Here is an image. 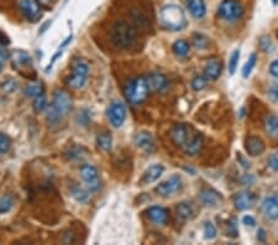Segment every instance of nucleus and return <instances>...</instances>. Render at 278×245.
Listing matches in <instances>:
<instances>
[{"mask_svg":"<svg viewBox=\"0 0 278 245\" xmlns=\"http://www.w3.org/2000/svg\"><path fill=\"white\" fill-rule=\"evenodd\" d=\"M245 148L250 156L256 157L264 154L266 146H265L264 140L259 136H249L245 141Z\"/></svg>","mask_w":278,"mask_h":245,"instance_id":"obj_15","label":"nucleus"},{"mask_svg":"<svg viewBox=\"0 0 278 245\" xmlns=\"http://www.w3.org/2000/svg\"><path fill=\"white\" fill-rule=\"evenodd\" d=\"M257 239H259V242H262V243L266 241V232L264 229H259V232H257Z\"/></svg>","mask_w":278,"mask_h":245,"instance_id":"obj_50","label":"nucleus"},{"mask_svg":"<svg viewBox=\"0 0 278 245\" xmlns=\"http://www.w3.org/2000/svg\"><path fill=\"white\" fill-rule=\"evenodd\" d=\"M277 35H278V30H277Z\"/></svg>","mask_w":278,"mask_h":245,"instance_id":"obj_55","label":"nucleus"},{"mask_svg":"<svg viewBox=\"0 0 278 245\" xmlns=\"http://www.w3.org/2000/svg\"><path fill=\"white\" fill-rule=\"evenodd\" d=\"M12 208V198L9 196H5L0 200V215L7 213Z\"/></svg>","mask_w":278,"mask_h":245,"instance_id":"obj_36","label":"nucleus"},{"mask_svg":"<svg viewBox=\"0 0 278 245\" xmlns=\"http://www.w3.org/2000/svg\"><path fill=\"white\" fill-rule=\"evenodd\" d=\"M11 148V140L4 133H0V155L6 154Z\"/></svg>","mask_w":278,"mask_h":245,"instance_id":"obj_34","label":"nucleus"},{"mask_svg":"<svg viewBox=\"0 0 278 245\" xmlns=\"http://www.w3.org/2000/svg\"><path fill=\"white\" fill-rule=\"evenodd\" d=\"M269 166L271 167L274 171L278 172V154H274V155H271V156H270Z\"/></svg>","mask_w":278,"mask_h":245,"instance_id":"obj_43","label":"nucleus"},{"mask_svg":"<svg viewBox=\"0 0 278 245\" xmlns=\"http://www.w3.org/2000/svg\"><path fill=\"white\" fill-rule=\"evenodd\" d=\"M97 144L99 146L100 150L103 151H110L113 146V138L109 133H102L98 135Z\"/></svg>","mask_w":278,"mask_h":245,"instance_id":"obj_26","label":"nucleus"},{"mask_svg":"<svg viewBox=\"0 0 278 245\" xmlns=\"http://www.w3.org/2000/svg\"><path fill=\"white\" fill-rule=\"evenodd\" d=\"M79 174H81L82 180H83L84 184H86L87 188H88L91 192H97V191H99V174H98V170L95 169L93 165H83V166L79 169Z\"/></svg>","mask_w":278,"mask_h":245,"instance_id":"obj_8","label":"nucleus"},{"mask_svg":"<svg viewBox=\"0 0 278 245\" xmlns=\"http://www.w3.org/2000/svg\"><path fill=\"white\" fill-rule=\"evenodd\" d=\"M71 195L79 203H87L89 201V193L79 186H73L71 188Z\"/></svg>","mask_w":278,"mask_h":245,"instance_id":"obj_28","label":"nucleus"},{"mask_svg":"<svg viewBox=\"0 0 278 245\" xmlns=\"http://www.w3.org/2000/svg\"><path fill=\"white\" fill-rule=\"evenodd\" d=\"M1 69H2V66H1V62H0V72H1Z\"/></svg>","mask_w":278,"mask_h":245,"instance_id":"obj_54","label":"nucleus"},{"mask_svg":"<svg viewBox=\"0 0 278 245\" xmlns=\"http://www.w3.org/2000/svg\"><path fill=\"white\" fill-rule=\"evenodd\" d=\"M10 57V52L4 47V46H0V62H5L7 58Z\"/></svg>","mask_w":278,"mask_h":245,"instance_id":"obj_45","label":"nucleus"},{"mask_svg":"<svg viewBox=\"0 0 278 245\" xmlns=\"http://www.w3.org/2000/svg\"><path fill=\"white\" fill-rule=\"evenodd\" d=\"M71 41H72V36H69V37H68V38H67V40H66V41H64V42H63V43H62V45H61V47H66V45H67V43H68V42H71Z\"/></svg>","mask_w":278,"mask_h":245,"instance_id":"obj_52","label":"nucleus"},{"mask_svg":"<svg viewBox=\"0 0 278 245\" xmlns=\"http://www.w3.org/2000/svg\"><path fill=\"white\" fill-rule=\"evenodd\" d=\"M221 71H223V66L221 62L216 58H212L207 62L204 67V77L209 81H216L220 77Z\"/></svg>","mask_w":278,"mask_h":245,"instance_id":"obj_19","label":"nucleus"},{"mask_svg":"<svg viewBox=\"0 0 278 245\" xmlns=\"http://www.w3.org/2000/svg\"><path fill=\"white\" fill-rule=\"evenodd\" d=\"M269 97L271 98L274 102L278 103V84H274V86L269 89Z\"/></svg>","mask_w":278,"mask_h":245,"instance_id":"obj_44","label":"nucleus"},{"mask_svg":"<svg viewBox=\"0 0 278 245\" xmlns=\"http://www.w3.org/2000/svg\"><path fill=\"white\" fill-rule=\"evenodd\" d=\"M56 1H57V0H37V2L40 4V6L47 7V9L52 7L53 5L56 4Z\"/></svg>","mask_w":278,"mask_h":245,"instance_id":"obj_46","label":"nucleus"},{"mask_svg":"<svg viewBox=\"0 0 278 245\" xmlns=\"http://www.w3.org/2000/svg\"><path fill=\"white\" fill-rule=\"evenodd\" d=\"M219 16L229 22H234L244 15V6L236 0H224L219 5Z\"/></svg>","mask_w":278,"mask_h":245,"instance_id":"obj_5","label":"nucleus"},{"mask_svg":"<svg viewBox=\"0 0 278 245\" xmlns=\"http://www.w3.org/2000/svg\"><path fill=\"white\" fill-rule=\"evenodd\" d=\"M146 82H147L150 92L153 93L164 92L169 86L167 77L163 76L162 73H158V72H152V73L147 74L146 76Z\"/></svg>","mask_w":278,"mask_h":245,"instance_id":"obj_12","label":"nucleus"},{"mask_svg":"<svg viewBox=\"0 0 278 245\" xmlns=\"http://www.w3.org/2000/svg\"><path fill=\"white\" fill-rule=\"evenodd\" d=\"M265 131L272 139H278V115L271 114L265 120Z\"/></svg>","mask_w":278,"mask_h":245,"instance_id":"obj_24","label":"nucleus"},{"mask_svg":"<svg viewBox=\"0 0 278 245\" xmlns=\"http://www.w3.org/2000/svg\"><path fill=\"white\" fill-rule=\"evenodd\" d=\"M192 43L197 50L203 51V50H207V48L209 47L210 41L209 38H208L205 35H203V33H194V35H193Z\"/></svg>","mask_w":278,"mask_h":245,"instance_id":"obj_27","label":"nucleus"},{"mask_svg":"<svg viewBox=\"0 0 278 245\" xmlns=\"http://www.w3.org/2000/svg\"><path fill=\"white\" fill-rule=\"evenodd\" d=\"M1 88H2V91L6 92V93L14 92L15 89L17 88V82L14 81V79H9V81L5 82V83L2 84Z\"/></svg>","mask_w":278,"mask_h":245,"instance_id":"obj_41","label":"nucleus"},{"mask_svg":"<svg viewBox=\"0 0 278 245\" xmlns=\"http://www.w3.org/2000/svg\"><path fill=\"white\" fill-rule=\"evenodd\" d=\"M88 74L89 66L87 61L77 58L72 63V73L66 78L67 86L74 89L82 88V87L86 86L87 81H88Z\"/></svg>","mask_w":278,"mask_h":245,"instance_id":"obj_4","label":"nucleus"},{"mask_svg":"<svg viewBox=\"0 0 278 245\" xmlns=\"http://www.w3.org/2000/svg\"><path fill=\"white\" fill-rule=\"evenodd\" d=\"M164 171V167L162 165H152L151 167H148L142 175V179H141V185H150L156 182L159 177L162 176Z\"/></svg>","mask_w":278,"mask_h":245,"instance_id":"obj_20","label":"nucleus"},{"mask_svg":"<svg viewBox=\"0 0 278 245\" xmlns=\"http://www.w3.org/2000/svg\"><path fill=\"white\" fill-rule=\"evenodd\" d=\"M52 107L57 110L58 114L62 117H66L72 109V99L71 95L63 89H57L53 93V102Z\"/></svg>","mask_w":278,"mask_h":245,"instance_id":"obj_10","label":"nucleus"},{"mask_svg":"<svg viewBox=\"0 0 278 245\" xmlns=\"http://www.w3.org/2000/svg\"><path fill=\"white\" fill-rule=\"evenodd\" d=\"M204 238L207 241H213V239L216 238V228L214 224L210 223V222L205 223L204 226Z\"/></svg>","mask_w":278,"mask_h":245,"instance_id":"obj_37","label":"nucleus"},{"mask_svg":"<svg viewBox=\"0 0 278 245\" xmlns=\"http://www.w3.org/2000/svg\"><path fill=\"white\" fill-rule=\"evenodd\" d=\"M239 60H240V51L235 50L230 56V60H229V73L234 74L238 68Z\"/></svg>","mask_w":278,"mask_h":245,"instance_id":"obj_33","label":"nucleus"},{"mask_svg":"<svg viewBox=\"0 0 278 245\" xmlns=\"http://www.w3.org/2000/svg\"><path fill=\"white\" fill-rule=\"evenodd\" d=\"M43 93V86L42 83H38V82H33V83L29 84L25 89V94L27 95L29 98H33L35 99L36 97H38L40 94Z\"/></svg>","mask_w":278,"mask_h":245,"instance_id":"obj_29","label":"nucleus"},{"mask_svg":"<svg viewBox=\"0 0 278 245\" xmlns=\"http://www.w3.org/2000/svg\"><path fill=\"white\" fill-rule=\"evenodd\" d=\"M176 212H177V216H178L179 218L184 219V221L190 219L193 217V215H194V210H193L192 205L188 202L178 203L176 207Z\"/></svg>","mask_w":278,"mask_h":245,"instance_id":"obj_25","label":"nucleus"},{"mask_svg":"<svg viewBox=\"0 0 278 245\" xmlns=\"http://www.w3.org/2000/svg\"><path fill=\"white\" fill-rule=\"evenodd\" d=\"M7 43H9V38L0 32V46H5V45H7Z\"/></svg>","mask_w":278,"mask_h":245,"instance_id":"obj_51","label":"nucleus"},{"mask_svg":"<svg viewBox=\"0 0 278 245\" xmlns=\"http://www.w3.org/2000/svg\"><path fill=\"white\" fill-rule=\"evenodd\" d=\"M173 52L176 53L177 56H181V57L187 56L188 52H189V45H188L187 41L177 40L176 42L173 43Z\"/></svg>","mask_w":278,"mask_h":245,"instance_id":"obj_30","label":"nucleus"},{"mask_svg":"<svg viewBox=\"0 0 278 245\" xmlns=\"http://www.w3.org/2000/svg\"><path fill=\"white\" fill-rule=\"evenodd\" d=\"M61 115L58 114L57 110L52 107V104L50 107H47V113H46V120H47L48 124H56L60 122Z\"/></svg>","mask_w":278,"mask_h":245,"instance_id":"obj_35","label":"nucleus"},{"mask_svg":"<svg viewBox=\"0 0 278 245\" xmlns=\"http://www.w3.org/2000/svg\"><path fill=\"white\" fill-rule=\"evenodd\" d=\"M256 62H257L256 53H252V55L249 57V60H247L245 66H244V69H243V76L245 77V78H247V77L251 74L252 69H254V67L256 66Z\"/></svg>","mask_w":278,"mask_h":245,"instance_id":"obj_32","label":"nucleus"},{"mask_svg":"<svg viewBox=\"0 0 278 245\" xmlns=\"http://www.w3.org/2000/svg\"><path fill=\"white\" fill-rule=\"evenodd\" d=\"M234 203L239 211H246L251 208L255 203V196L249 191H243L234 197Z\"/></svg>","mask_w":278,"mask_h":245,"instance_id":"obj_17","label":"nucleus"},{"mask_svg":"<svg viewBox=\"0 0 278 245\" xmlns=\"http://www.w3.org/2000/svg\"><path fill=\"white\" fill-rule=\"evenodd\" d=\"M270 72H271L272 76L278 78V60L272 62L271 66H270Z\"/></svg>","mask_w":278,"mask_h":245,"instance_id":"obj_48","label":"nucleus"},{"mask_svg":"<svg viewBox=\"0 0 278 245\" xmlns=\"http://www.w3.org/2000/svg\"><path fill=\"white\" fill-rule=\"evenodd\" d=\"M159 19H161V24L166 29L171 31H179L184 29L185 24H187L183 9L176 4L164 5L161 9Z\"/></svg>","mask_w":278,"mask_h":245,"instance_id":"obj_2","label":"nucleus"},{"mask_svg":"<svg viewBox=\"0 0 278 245\" xmlns=\"http://www.w3.org/2000/svg\"><path fill=\"white\" fill-rule=\"evenodd\" d=\"M19 5L20 9L30 21H37L40 19L41 10L37 0H20Z\"/></svg>","mask_w":278,"mask_h":245,"instance_id":"obj_13","label":"nucleus"},{"mask_svg":"<svg viewBox=\"0 0 278 245\" xmlns=\"http://www.w3.org/2000/svg\"><path fill=\"white\" fill-rule=\"evenodd\" d=\"M243 223L245 224V226H247V227H255V224H256V221H255L254 217L245 216L243 218Z\"/></svg>","mask_w":278,"mask_h":245,"instance_id":"obj_47","label":"nucleus"},{"mask_svg":"<svg viewBox=\"0 0 278 245\" xmlns=\"http://www.w3.org/2000/svg\"><path fill=\"white\" fill-rule=\"evenodd\" d=\"M262 213L270 219H275L278 217V196L266 198L262 202Z\"/></svg>","mask_w":278,"mask_h":245,"instance_id":"obj_21","label":"nucleus"},{"mask_svg":"<svg viewBox=\"0 0 278 245\" xmlns=\"http://www.w3.org/2000/svg\"><path fill=\"white\" fill-rule=\"evenodd\" d=\"M260 46H261V50L265 51V52H272L275 48L271 38L267 37V36H262V37L260 38Z\"/></svg>","mask_w":278,"mask_h":245,"instance_id":"obj_39","label":"nucleus"},{"mask_svg":"<svg viewBox=\"0 0 278 245\" xmlns=\"http://www.w3.org/2000/svg\"><path fill=\"white\" fill-rule=\"evenodd\" d=\"M133 19H134V21H135V24L139 25V26H141V27L147 26V20H146V16L145 15L141 14L140 11H134Z\"/></svg>","mask_w":278,"mask_h":245,"instance_id":"obj_40","label":"nucleus"},{"mask_svg":"<svg viewBox=\"0 0 278 245\" xmlns=\"http://www.w3.org/2000/svg\"><path fill=\"white\" fill-rule=\"evenodd\" d=\"M205 86H207V78L204 76H197L192 81V88L197 92L204 89Z\"/></svg>","mask_w":278,"mask_h":245,"instance_id":"obj_38","label":"nucleus"},{"mask_svg":"<svg viewBox=\"0 0 278 245\" xmlns=\"http://www.w3.org/2000/svg\"><path fill=\"white\" fill-rule=\"evenodd\" d=\"M238 161H239V164L244 167V169H249L250 167V162L247 161V160L241 154H238Z\"/></svg>","mask_w":278,"mask_h":245,"instance_id":"obj_49","label":"nucleus"},{"mask_svg":"<svg viewBox=\"0 0 278 245\" xmlns=\"http://www.w3.org/2000/svg\"><path fill=\"white\" fill-rule=\"evenodd\" d=\"M47 108V98H46L45 93L40 94L38 97L35 98L33 100V110L36 113H41Z\"/></svg>","mask_w":278,"mask_h":245,"instance_id":"obj_31","label":"nucleus"},{"mask_svg":"<svg viewBox=\"0 0 278 245\" xmlns=\"http://www.w3.org/2000/svg\"><path fill=\"white\" fill-rule=\"evenodd\" d=\"M11 62L14 68L16 69V71H19L22 76L31 77V72H32V61H31L29 53L20 50L14 51V52L11 53Z\"/></svg>","mask_w":278,"mask_h":245,"instance_id":"obj_6","label":"nucleus"},{"mask_svg":"<svg viewBox=\"0 0 278 245\" xmlns=\"http://www.w3.org/2000/svg\"><path fill=\"white\" fill-rule=\"evenodd\" d=\"M182 187V180L181 177L177 176V175H173L169 179H167L166 181L161 182L158 186L156 187V192L158 193L159 196L162 197H168V196L174 195V193L178 192Z\"/></svg>","mask_w":278,"mask_h":245,"instance_id":"obj_11","label":"nucleus"},{"mask_svg":"<svg viewBox=\"0 0 278 245\" xmlns=\"http://www.w3.org/2000/svg\"><path fill=\"white\" fill-rule=\"evenodd\" d=\"M148 93H150V89L146 82V77H136V78L130 79L124 87V94L131 104L142 103L148 97Z\"/></svg>","mask_w":278,"mask_h":245,"instance_id":"obj_3","label":"nucleus"},{"mask_svg":"<svg viewBox=\"0 0 278 245\" xmlns=\"http://www.w3.org/2000/svg\"><path fill=\"white\" fill-rule=\"evenodd\" d=\"M108 119L114 128H120L126 119V108L119 100H114L110 103L107 110Z\"/></svg>","mask_w":278,"mask_h":245,"instance_id":"obj_9","label":"nucleus"},{"mask_svg":"<svg viewBox=\"0 0 278 245\" xmlns=\"http://www.w3.org/2000/svg\"><path fill=\"white\" fill-rule=\"evenodd\" d=\"M112 41L114 46L119 50H129L136 42V31L133 25L129 22L119 20L112 27Z\"/></svg>","mask_w":278,"mask_h":245,"instance_id":"obj_1","label":"nucleus"},{"mask_svg":"<svg viewBox=\"0 0 278 245\" xmlns=\"http://www.w3.org/2000/svg\"><path fill=\"white\" fill-rule=\"evenodd\" d=\"M187 6L194 19H203L207 14L204 0H187Z\"/></svg>","mask_w":278,"mask_h":245,"instance_id":"obj_22","label":"nucleus"},{"mask_svg":"<svg viewBox=\"0 0 278 245\" xmlns=\"http://www.w3.org/2000/svg\"><path fill=\"white\" fill-rule=\"evenodd\" d=\"M194 134L195 131L187 124H176L171 130V138L177 146L184 149V146L187 145L188 141L193 138Z\"/></svg>","mask_w":278,"mask_h":245,"instance_id":"obj_7","label":"nucleus"},{"mask_svg":"<svg viewBox=\"0 0 278 245\" xmlns=\"http://www.w3.org/2000/svg\"><path fill=\"white\" fill-rule=\"evenodd\" d=\"M272 2H274L275 5H278V0H272Z\"/></svg>","mask_w":278,"mask_h":245,"instance_id":"obj_53","label":"nucleus"},{"mask_svg":"<svg viewBox=\"0 0 278 245\" xmlns=\"http://www.w3.org/2000/svg\"><path fill=\"white\" fill-rule=\"evenodd\" d=\"M238 227H236V219L233 218L228 226V236L238 237Z\"/></svg>","mask_w":278,"mask_h":245,"instance_id":"obj_42","label":"nucleus"},{"mask_svg":"<svg viewBox=\"0 0 278 245\" xmlns=\"http://www.w3.org/2000/svg\"><path fill=\"white\" fill-rule=\"evenodd\" d=\"M199 200L203 205L210 208L218 207L223 202V197L220 196V193L216 192L215 190H212V188H204V190L200 191Z\"/></svg>","mask_w":278,"mask_h":245,"instance_id":"obj_14","label":"nucleus"},{"mask_svg":"<svg viewBox=\"0 0 278 245\" xmlns=\"http://www.w3.org/2000/svg\"><path fill=\"white\" fill-rule=\"evenodd\" d=\"M135 145L138 146L139 149H141L145 153H152L154 149V143H153V138L150 133L147 131H140V133L136 134L135 139Z\"/></svg>","mask_w":278,"mask_h":245,"instance_id":"obj_16","label":"nucleus"},{"mask_svg":"<svg viewBox=\"0 0 278 245\" xmlns=\"http://www.w3.org/2000/svg\"><path fill=\"white\" fill-rule=\"evenodd\" d=\"M147 217L156 226H164L168 221V212H167L166 208L154 206L147 211Z\"/></svg>","mask_w":278,"mask_h":245,"instance_id":"obj_18","label":"nucleus"},{"mask_svg":"<svg viewBox=\"0 0 278 245\" xmlns=\"http://www.w3.org/2000/svg\"><path fill=\"white\" fill-rule=\"evenodd\" d=\"M202 146H203V136L200 135L199 133H195L193 135V138L188 141L187 145L184 146V153L187 155H190V156H194L202 150Z\"/></svg>","mask_w":278,"mask_h":245,"instance_id":"obj_23","label":"nucleus"}]
</instances>
